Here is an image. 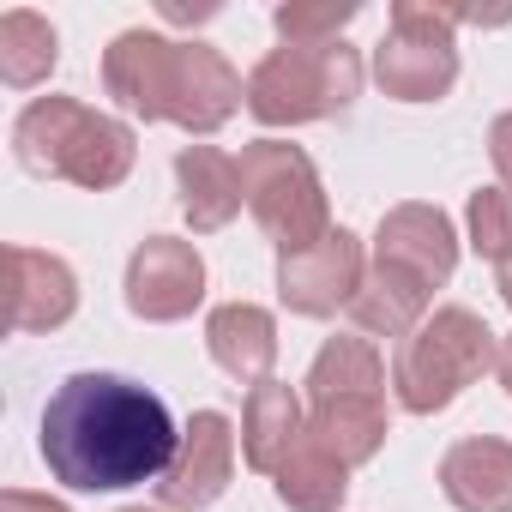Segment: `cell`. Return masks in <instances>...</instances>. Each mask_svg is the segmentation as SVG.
Returning a JSON list of instances; mask_svg holds the SVG:
<instances>
[{"label": "cell", "mask_w": 512, "mask_h": 512, "mask_svg": "<svg viewBox=\"0 0 512 512\" xmlns=\"http://www.w3.org/2000/svg\"><path fill=\"white\" fill-rule=\"evenodd\" d=\"M494 290H500V302L512 308V253H506V260L494 266Z\"/></svg>", "instance_id": "29"}, {"label": "cell", "mask_w": 512, "mask_h": 512, "mask_svg": "<svg viewBox=\"0 0 512 512\" xmlns=\"http://www.w3.org/2000/svg\"><path fill=\"white\" fill-rule=\"evenodd\" d=\"M0 512H73L67 500H55V494H31V488H7L0 494Z\"/></svg>", "instance_id": "26"}, {"label": "cell", "mask_w": 512, "mask_h": 512, "mask_svg": "<svg viewBox=\"0 0 512 512\" xmlns=\"http://www.w3.org/2000/svg\"><path fill=\"white\" fill-rule=\"evenodd\" d=\"M229 476H235V422L223 410H193L169 470L151 488L163 512H205L229 494Z\"/></svg>", "instance_id": "9"}, {"label": "cell", "mask_w": 512, "mask_h": 512, "mask_svg": "<svg viewBox=\"0 0 512 512\" xmlns=\"http://www.w3.org/2000/svg\"><path fill=\"white\" fill-rule=\"evenodd\" d=\"M458 25L434 0H392L386 37L374 43V85L398 103H440L458 85Z\"/></svg>", "instance_id": "6"}, {"label": "cell", "mask_w": 512, "mask_h": 512, "mask_svg": "<svg viewBox=\"0 0 512 512\" xmlns=\"http://www.w3.org/2000/svg\"><path fill=\"white\" fill-rule=\"evenodd\" d=\"M428 314H434V290H422L416 278L368 260V278H362V290L350 302V320H356L362 338H398L404 344Z\"/></svg>", "instance_id": "18"}, {"label": "cell", "mask_w": 512, "mask_h": 512, "mask_svg": "<svg viewBox=\"0 0 512 512\" xmlns=\"http://www.w3.org/2000/svg\"><path fill=\"white\" fill-rule=\"evenodd\" d=\"M500 362V338L488 332L482 314L470 308H434L392 356V398L410 416H434L446 404H458L464 386H476L482 374H494Z\"/></svg>", "instance_id": "3"}, {"label": "cell", "mask_w": 512, "mask_h": 512, "mask_svg": "<svg viewBox=\"0 0 512 512\" xmlns=\"http://www.w3.org/2000/svg\"><path fill=\"white\" fill-rule=\"evenodd\" d=\"M157 13L169 25H205V19H217V0H205V7H187V0H157Z\"/></svg>", "instance_id": "27"}, {"label": "cell", "mask_w": 512, "mask_h": 512, "mask_svg": "<svg viewBox=\"0 0 512 512\" xmlns=\"http://www.w3.org/2000/svg\"><path fill=\"white\" fill-rule=\"evenodd\" d=\"M241 187H247V211L266 229V241L284 253L314 247L320 235H332V199L326 181L314 169V157L290 139H253L241 145Z\"/></svg>", "instance_id": "5"}, {"label": "cell", "mask_w": 512, "mask_h": 512, "mask_svg": "<svg viewBox=\"0 0 512 512\" xmlns=\"http://www.w3.org/2000/svg\"><path fill=\"white\" fill-rule=\"evenodd\" d=\"M494 374H500V386H506V398H512V332L500 338V362H494Z\"/></svg>", "instance_id": "28"}, {"label": "cell", "mask_w": 512, "mask_h": 512, "mask_svg": "<svg viewBox=\"0 0 512 512\" xmlns=\"http://www.w3.org/2000/svg\"><path fill=\"white\" fill-rule=\"evenodd\" d=\"M386 356L374 350V338L362 332H338L320 344V356L308 362V404H332V398H386Z\"/></svg>", "instance_id": "19"}, {"label": "cell", "mask_w": 512, "mask_h": 512, "mask_svg": "<svg viewBox=\"0 0 512 512\" xmlns=\"http://www.w3.org/2000/svg\"><path fill=\"white\" fill-rule=\"evenodd\" d=\"M356 97H362V55L350 43H320V49L278 43L247 73V115L260 127H308L344 115Z\"/></svg>", "instance_id": "4"}, {"label": "cell", "mask_w": 512, "mask_h": 512, "mask_svg": "<svg viewBox=\"0 0 512 512\" xmlns=\"http://www.w3.org/2000/svg\"><path fill=\"white\" fill-rule=\"evenodd\" d=\"M205 350H211V362L229 380H241L253 392L260 380H272V368H278V320H272V308H260V302H223V308H211Z\"/></svg>", "instance_id": "15"}, {"label": "cell", "mask_w": 512, "mask_h": 512, "mask_svg": "<svg viewBox=\"0 0 512 512\" xmlns=\"http://www.w3.org/2000/svg\"><path fill=\"white\" fill-rule=\"evenodd\" d=\"M175 187H181V217L193 235H217L241 217L247 187H241V157L217 145H181L175 151Z\"/></svg>", "instance_id": "13"}, {"label": "cell", "mask_w": 512, "mask_h": 512, "mask_svg": "<svg viewBox=\"0 0 512 512\" xmlns=\"http://www.w3.org/2000/svg\"><path fill=\"white\" fill-rule=\"evenodd\" d=\"M121 512H163V506H121Z\"/></svg>", "instance_id": "30"}, {"label": "cell", "mask_w": 512, "mask_h": 512, "mask_svg": "<svg viewBox=\"0 0 512 512\" xmlns=\"http://www.w3.org/2000/svg\"><path fill=\"white\" fill-rule=\"evenodd\" d=\"M241 103H247V85L229 67V55L211 49V43H181V73H175L169 121L181 133H217Z\"/></svg>", "instance_id": "12"}, {"label": "cell", "mask_w": 512, "mask_h": 512, "mask_svg": "<svg viewBox=\"0 0 512 512\" xmlns=\"http://www.w3.org/2000/svg\"><path fill=\"white\" fill-rule=\"evenodd\" d=\"M362 13V0H284L272 13L278 37L296 49H320V43H344V25Z\"/></svg>", "instance_id": "23"}, {"label": "cell", "mask_w": 512, "mask_h": 512, "mask_svg": "<svg viewBox=\"0 0 512 512\" xmlns=\"http://www.w3.org/2000/svg\"><path fill=\"white\" fill-rule=\"evenodd\" d=\"M175 73H181V43L163 31H121L103 49V91L133 121H169Z\"/></svg>", "instance_id": "11"}, {"label": "cell", "mask_w": 512, "mask_h": 512, "mask_svg": "<svg viewBox=\"0 0 512 512\" xmlns=\"http://www.w3.org/2000/svg\"><path fill=\"white\" fill-rule=\"evenodd\" d=\"M61 61V37L43 13L31 7H13V13H0V79H7L13 91H31L55 73Z\"/></svg>", "instance_id": "22"}, {"label": "cell", "mask_w": 512, "mask_h": 512, "mask_svg": "<svg viewBox=\"0 0 512 512\" xmlns=\"http://www.w3.org/2000/svg\"><path fill=\"white\" fill-rule=\"evenodd\" d=\"M302 434H308V410H302L296 386L260 380V386L247 392V404H241V458H247V470H266L272 476L296 452Z\"/></svg>", "instance_id": "17"}, {"label": "cell", "mask_w": 512, "mask_h": 512, "mask_svg": "<svg viewBox=\"0 0 512 512\" xmlns=\"http://www.w3.org/2000/svg\"><path fill=\"white\" fill-rule=\"evenodd\" d=\"M392 434V410L386 398H332V404H308V440H320L332 458H344L350 470L380 458Z\"/></svg>", "instance_id": "20"}, {"label": "cell", "mask_w": 512, "mask_h": 512, "mask_svg": "<svg viewBox=\"0 0 512 512\" xmlns=\"http://www.w3.org/2000/svg\"><path fill=\"white\" fill-rule=\"evenodd\" d=\"M272 494L290 512H338L350 500V464L332 458L320 440H296V452L272 470Z\"/></svg>", "instance_id": "21"}, {"label": "cell", "mask_w": 512, "mask_h": 512, "mask_svg": "<svg viewBox=\"0 0 512 512\" xmlns=\"http://www.w3.org/2000/svg\"><path fill=\"white\" fill-rule=\"evenodd\" d=\"M440 494L458 512H512V440L464 434L440 452Z\"/></svg>", "instance_id": "14"}, {"label": "cell", "mask_w": 512, "mask_h": 512, "mask_svg": "<svg viewBox=\"0 0 512 512\" xmlns=\"http://www.w3.org/2000/svg\"><path fill=\"white\" fill-rule=\"evenodd\" d=\"M37 446L61 488L121 494L169 470L181 428L151 386L127 374H73L49 392Z\"/></svg>", "instance_id": "1"}, {"label": "cell", "mask_w": 512, "mask_h": 512, "mask_svg": "<svg viewBox=\"0 0 512 512\" xmlns=\"http://www.w3.org/2000/svg\"><path fill=\"white\" fill-rule=\"evenodd\" d=\"M13 157L31 175L73 181L85 193H109L133 175L139 139L127 121H115L79 97H31L13 121Z\"/></svg>", "instance_id": "2"}, {"label": "cell", "mask_w": 512, "mask_h": 512, "mask_svg": "<svg viewBox=\"0 0 512 512\" xmlns=\"http://www.w3.org/2000/svg\"><path fill=\"white\" fill-rule=\"evenodd\" d=\"M362 278H368L362 235L338 223V229L320 235L314 247L284 253V260H278V302H284L290 314H302V320H332L338 308L356 302Z\"/></svg>", "instance_id": "8"}, {"label": "cell", "mask_w": 512, "mask_h": 512, "mask_svg": "<svg viewBox=\"0 0 512 512\" xmlns=\"http://www.w3.org/2000/svg\"><path fill=\"white\" fill-rule=\"evenodd\" d=\"M488 157H494L500 187H512V109H506V115H494V127H488Z\"/></svg>", "instance_id": "25"}, {"label": "cell", "mask_w": 512, "mask_h": 512, "mask_svg": "<svg viewBox=\"0 0 512 512\" xmlns=\"http://www.w3.org/2000/svg\"><path fill=\"white\" fill-rule=\"evenodd\" d=\"M464 229H470V247L482 260L500 266L512 253V187H476L464 205Z\"/></svg>", "instance_id": "24"}, {"label": "cell", "mask_w": 512, "mask_h": 512, "mask_svg": "<svg viewBox=\"0 0 512 512\" xmlns=\"http://www.w3.org/2000/svg\"><path fill=\"white\" fill-rule=\"evenodd\" d=\"M13 332H61L79 314V278L61 253L43 247H13Z\"/></svg>", "instance_id": "16"}, {"label": "cell", "mask_w": 512, "mask_h": 512, "mask_svg": "<svg viewBox=\"0 0 512 512\" xmlns=\"http://www.w3.org/2000/svg\"><path fill=\"white\" fill-rule=\"evenodd\" d=\"M127 314L145 326H175L205 302V260L181 235H145L127 260Z\"/></svg>", "instance_id": "7"}, {"label": "cell", "mask_w": 512, "mask_h": 512, "mask_svg": "<svg viewBox=\"0 0 512 512\" xmlns=\"http://www.w3.org/2000/svg\"><path fill=\"white\" fill-rule=\"evenodd\" d=\"M374 260L392 266V272H404V278H416L422 290H440L458 272V229H452V217L440 205L404 199L374 229Z\"/></svg>", "instance_id": "10"}]
</instances>
